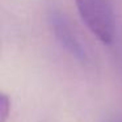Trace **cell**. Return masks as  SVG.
<instances>
[{
    "mask_svg": "<svg viewBox=\"0 0 122 122\" xmlns=\"http://www.w3.org/2000/svg\"><path fill=\"white\" fill-rule=\"evenodd\" d=\"M81 21L98 41L110 45L114 40L116 20L112 0H75Z\"/></svg>",
    "mask_w": 122,
    "mask_h": 122,
    "instance_id": "1",
    "label": "cell"
},
{
    "mask_svg": "<svg viewBox=\"0 0 122 122\" xmlns=\"http://www.w3.org/2000/svg\"><path fill=\"white\" fill-rule=\"evenodd\" d=\"M47 22L51 33L54 34V38L62 49H64L72 58H75L83 66H88L92 63L89 49L66 15L62 13L61 11L53 9L49 12Z\"/></svg>",
    "mask_w": 122,
    "mask_h": 122,
    "instance_id": "2",
    "label": "cell"
},
{
    "mask_svg": "<svg viewBox=\"0 0 122 122\" xmlns=\"http://www.w3.org/2000/svg\"><path fill=\"white\" fill-rule=\"evenodd\" d=\"M9 116H11V98L3 92L0 95V122H7Z\"/></svg>",
    "mask_w": 122,
    "mask_h": 122,
    "instance_id": "3",
    "label": "cell"
},
{
    "mask_svg": "<svg viewBox=\"0 0 122 122\" xmlns=\"http://www.w3.org/2000/svg\"><path fill=\"white\" fill-rule=\"evenodd\" d=\"M106 122H122V117H113V118L108 119Z\"/></svg>",
    "mask_w": 122,
    "mask_h": 122,
    "instance_id": "4",
    "label": "cell"
}]
</instances>
